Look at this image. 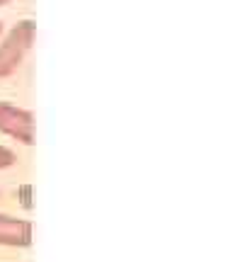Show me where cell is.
I'll list each match as a JSON object with an SVG mask.
<instances>
[{"mask_svg": "<svg viewBox=\"0 0 250 262\" xmlns=\"http://www.w3.org/2000/svg\"><path fill=\"white\" fill-rule=\"evenodd\" d=\"M37 39V25L32 19H22L10 29L3 44H0V78L17 73V68L25 63L27 54L34 47Z\"/></svg>", "mask_w": 250, "mask_h": 262, "instance_id": "1", "label": "cell"}, {"mask_svg": "<svg viewBox=\"0 0 250 262\" xmlns=\"http://www.w3.org/2000/svg\"><path fill=\"white\" fill-rule=\"evenodd\" d=\"M0 134H5L25 146H32L34 136H37L34 114L10 102H0Z\"/></svg>", "mask_w": 250, "mask_h": 262, "instance_id": "2", "label": "cell"}, {"mask_svg": "<svg viewBox=\"0 0 250 262\" xmlns=\"http://www.w3.org/2000/svg\"><path fill=\"white\" fill-rule=\"evenodd\" d=\"M32 221L19 219V216L0 214V245L8 248H27L32 243Z\"/></svg>", "mask_w": 250, "mask_h": 262, "instance_id": "3", "label": "cell"}, {"mask_svg": "<svg viewBox=\"0 0 250 262\" xmlns=\"http://www.w3.org/2000/svg\"><path fill=\"white\" fill-rule=\"evenodd\" d=\"M15 153L8 148V146H0V170H5V168H12L15 165Z\"/></svg>", "mask_w": 250, "mask_h": 262, "instance_id": "4", "label": "cell"}, {"mask_svg": "<svg viewBox=\"0 0 250 262\" xmlns=\"http://www.w3.org/2000/svg\"><path fill=\"white\" fill-rule=\"evenodd\" d=\"M10 0H0V8H3V5H8Z\"/></svg>", "mask_w": 250, "mask_h": 262, "instance_id": "5", "label": "cell"}, {"mask_svg": "<svg viewBox=\"0 0 250 262\" xmlns=\"http://www.w3.org/2000/svg\"><path fill=\"white\" fill-rule=\"evenodd\" d=\"M0 34H3V22H0Z\"/></svg>", "mask_w": 250, "mask_h": 262, "instance_id": "6", "label": "cell"}]
</instances>
